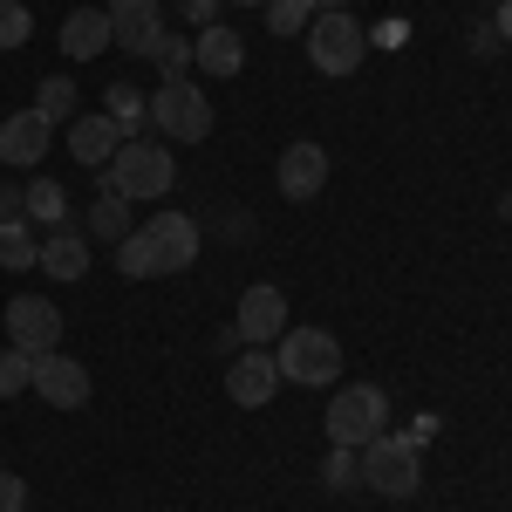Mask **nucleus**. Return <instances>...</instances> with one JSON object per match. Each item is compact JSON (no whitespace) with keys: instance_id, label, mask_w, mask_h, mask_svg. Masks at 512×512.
<instances>
[{"instance_id":"f257e3e1","label":"nucleus","mask_w":512,"mask_h":512,"mask_svg":"<svg viewBox=\"0 0 512 512\" xmlns=\"http://www.w3.org/2000/svg\"><path fill=\"white\" fill-rule=\"evenodd\" d=\"M192 260H198V219L192 212H158L151 226H130V239H117V274L123 280L185 274Z\"/></svg>"},{"instance_id":"f03ea898","label":"nucleus","mask_w":512,"mask_h":512,"mask_svg":"<svg viewBox=\"0 0 512 512\" xmlns=\"http://www.w3.org/2000/svg\"><path fill=\"white\" fill-rule=\"evenodd\" d=\"M178 185V164L164 151V137H123V151L103 164V192L130 198V205H144V198H164Z\"/></svg>"},{"instance_id":"7ed1b4c3","label":"nucleus","mask_w":512,"mask_h":512,"mask_svg":"<svg viewBox=\"0 0 512 512\" xmlns=\"http://www.w3.org/2000/svg\"><path fill=\"white\" fill-rule=\"evenodd\" d=\"M151 137H164V144H205L212 137V96L192 76H164L151 89Z\"/></svg>"},{"instance_id":"20e7f679","label":"nucleus","mask_w":512,"mask_h":512,"mask_svg":"<svg viewBox=\"0 0 512 512\" xmlns=\"http://www.w3.org/2000/svg\"><path fill=\"white\" fill-rule=\"evenodd\" d=\"M274 369H280V383L328 390V383L342 376V342H335L328 328H294V321H287V335L274 342Z\"/></svg>"},{"instance_id":"39448f33","label":"nucleus","mask_w":512,"mask_h":512,"mask_svg":"<svg viewBox=\"0 0 512 512\" xmlns=\"http://www.w3.org/2000/svg\"><path fill=\"white\" fill-rule=\"evenodd\" d=\"M362 485L376 492V499H417V485H424V451L410 444V437H369L362 451Z\"/></svg>"},{"instance_id":"423d86ee","label":"nucleus","mask_w":512,"mask_h":512,"mask_svg":"<svg viewBox=\"0 0 512 512\" xmlns=\"http://www.w3.org/2000/svg\"><path fill=\"white\" fill-rule=\"evenodd\" d=\"M383 424H390V396L376 390V383H342V390L328 396V444L362 451L369 437H383Z\"/></svg>"},{"instance_id":"0eeeda50","label":"nucleus","mask_w":512,"mask_h":512,"mask_svg":"<svg viewBox=\"0 0 512 512\" xmlns=\"http://www.w3.org/2000/svg\"><path fill=\"white\" fill-rule=\"evenodd\" d=\"M301 41H308V62H315L321 76H355L362 55H369V28L355 21L349 7H342V14H315Z\"/></svg>"},{"instance_id":"6e6552de","label":"nucleus","mask_w":512,"mask_h":512,"mask_svg":"<svg viewBox=\"0 0 512 512\" xmlns=\"http://www.w3.org/2000/svg\"><path fill=\"white\" fill-rule=\"evenodd\" d=\"M233 328L246 349H274L280 335H287V294H280L274 280H260V287H246L233 308Z\"/></svg>"},{"instance_id":"1a4fd4ad","label":"nucleus","mask_w":512,"mask_h":512,"mask_svg":"<svg viewBox=\"0 0 512 512\" xmlns=\"http://www.w3.org/2000/svg\"><path fill=\"white\" fill-rule=\"evenodd\" d=\"M0 315H7V342H14L21 355L62 349V315H55V301H41V294H14Z\"/></svg>"},{"instance_id":"9d476101","label":"nucleus","mask_w":512,"mask_h":512,"mask_svg":"<svg viewBox=\"0 0 512 512\" xmlns=\"http://www.w3.org/2000/svg\"><path fill=\"white\" fill-rule=\"evenodd\" d=\"M274 192L287 198V205H308V198H321L328 192V151L321 144H287L280 151V164H274Z\"/></svg>"},{"instance_id":"9b49d317","label":"nucleus","mask_w":512,"mask_h":512,"mask_svg":"<svg viewBox=\"0 0 512 512\" xmlns=\"http://www.w3.org/2000/svg\"><path fill=\"white\" fill-rule=\"evenodd\" d=\"M48 151H55V123L41 117L35 103H28V110H14V117H0V164L35 171Z\"/></svg>"},{"instance_id":"f8f14e48","label":"nucleus","mask_w":512,"mask_h":512,"mask_svg":"<svg viewBox=\"0 0 512 512\" xmlns=\"http://www.w3.org/2000/svg\"><path fill=\"white\" fill-rule=\"evenodd\" d=\"M28 390H35L48 410H82V403H89V369H82L76 355L48 349V355H35V383H28Z\"/></svg>"},{"instance_id":"ddd939ff","label":"nucleus","mask_w":512,"mask_h":512,"mask_svg":"<svg viewBox=\"0 0 512 512\" xmlns=\"http://www.w3.org/2000/svg\"><path fill=\"white\" fill-rule=\"evenodd\" d=\"M164 35H171V28H164V7H158V0H110V48L158 55Z\"/></svg>"},{"instance_id":"4468645a","label":"nucleus","mask_w":512,"mask_h":512,"mask_svg":"<svg viewBox=\"0 0 512 512\" xmlns=\"http://www.w3.org/2000/svg\"><path fill=\"white\" fill-rule=\"evenodd\" d=\"M280 390V369H274V349H239L226 362V396H233L239 410H267Z\"/></svg>"},{"instance_id":"2eb2a0df","label":"nucleus","mask_w":512,"mask_h":512,"mask_svg":"<svg viewBox=\"0 0 512 512\" xmlns=\"http://www.w3.org/2000/svg\"><path fill=\"white\" fill-rule=\"evenodd\" d=\"M192 69L198 76H239V69H246V41L233 35V28H219V21H212V28H198L192 35Z\"/></svg>"},{"instance_id":"dca6fc26","label":"nucleus","mask_w":512,"mask_h":512,"mask_svg":"<svg viewBox=\"0 0 512 512\" xmlns=\"http://www.w3.org/2000/svg\"><path fill=\"white\" fill-rule=\"evenodd\" d=\"M117 151H123L117 117H103V110H96V117H76V123H69V158H76V164L103 171V164L117 158Z\"/></svg>"},{"instance_id":"f3484780","label":"nucleus","mask_w":512,"mask_h":512,"mask_svg":"<svg viewBox=\"0 0 512 512\" xmlns=\"http://www.w3.org/2000/svg\"><path fill=\"white\" fill-rule=\"evenodd\" d=\"M48 280H82L89 274V233L76 226H55V233H41V260H35Z\"/></svg>"},{"instance_id":"a211bd4d","label":"nucleus","mask_w":512,"mask_h":512,"mask_svg":"<svg viewBox=\"0 0 512 512\" xmlns=\"http://www.w3.org/2000/svg\"><path fill=\"white\" fill-rule=\"evenodd\" d=\"M110 48V7H76L69 21H62V55L69 62H89V55H103Z\"/></svg>"},{"instance_id":"6ab92c4d","label":"nucleus","mask_w":512,"mask_h":512,"mask_svg":"<svg viewBox=\"0 0 512 512\" xmlns=\"http://www.w3.org/2000/svg\"><path fill=\"white\" fill-rule=\"evenodd\" d=\"M103 96H110V103H103V117H117L123 137H151V96H144V89H130V82H110Z\"/></svg>"},{"instance_id":"aec40b11","label":"nucleus","mask_w":512,"mask_h":512,"mask_svg":"<svg viewBox=\"0 0 512 512\" xmlns=\"http://www.w3.org/2000/svg\"><path fill=\"white\" fill-rule=\"evenodd\" d=\"M62 219H69V192H62L55 178H35V185H28V226H35V233H55Z\"/></svg>"},{"instance_id":"412c9836","label":"nucleus","mask_w":512,"mask_h":512,"mask_svg":"<svg viewBox=\"0 0 512 512\" xmlns=\"http://www.w3.org/2000/svg\"><path fill=\"white\" fill-rule=\"evenodd\" d=\"M82 233L89 239H130V198H117V192H103L96 205H89V219H82Z\"/></svg>"},{"instance_id":"4be33fe9","label":"nucleus","mask_w":512,"mask_h":512,"mask_svg":"<svg viewBox=\"0 0 512 512\" xmlns=\"http://www.w3.org/2000/svg\"><path fill=\"white\" fill-rule=\"evenodd\" d=\"M35 260H41V233L28 219L0 226V267H7V274H21V267H35Z\"/></svg>"},{"instance_id":"5701e85b","label":"nucleus","mask_w":512,"mask_h":512,"mask_svg":"<svg viewBox=\"0 0 512 512\" xmlns=\"http://www.w3.org/2000/svg\"><path fill=\"white\" fill-rule=\"evenodd\" d=\"M35 110H41L48 123H76V82H69V76H41Z\"/></svg>"},{"instance_id":"b1692460","label":"nucleus","mask_w":512,"mask_h":512,"mask_svg":"<svg viewBox=\"0 0 512 512\" xmlns=\"http://www.w3.org/2000/svg\"><path fill=\"white\" fill-rule=\"evenodd\" d=\"M321 485H328V492H355V485H362V458H355L349 444H328V458H321Z\"/></svg>"},{"instance_id":"393cba45","label":"nucleus","mask_w":512,"mask_h":512,"mask_svg":"<svg viewBox=\"0 0 512 512\" xmlns=\"http://www.w3.org/2000/svg\"><path fill=\"white\" fill-rule=\"evenodd\" d=\"M315 21V0H267V28L274 35H308Z\"/></svg>"},{"instance_id":"a878e982","label":"nucleus","mask_w":512,"mask_h":512,"mask_svg":"<svg viewBox=\"0 0 512 512\" xmlns=\"http://www.w3.org/2000/svg\"><path fill=\"white\" fill-rule=\"evenodd\" d=\"M28 383H35V355H21L14 342H7V349H0V403H7V396H21Z\"/></svg>"},{"instance_id":"bb28decb","label":"nucleus","mask_w":512,"mask_h":512,"mask_svg":"<svg viewBox=\"0 0 512 512\" xmlns=\"http://www.w3.org/2000/svg\"><path fill=\"white\" fill-rule=\"evenodd\" d=\"M28 35H35V14L21 0H0V48H28Z\"/></svg>"},{"instance_id":"cd10ccee","label":"nucleus","mask_w":512,"mask_h":512,"mask_svg":"<svg viewBox=\"0 0 512 512\" xmlns=\"http://www.w3.org/2000/svg\"><path fill=\"white\" fill-rule=\"evenodd\" d=\"M151 62H158L164 76H192V35H164Z\"/></svg>"},{"instance_id":"c85d7f7f","label":"nucleus","mask_w":512,"mask_h":512,"mask_svg":"<svg viewBox=\"0 0 512 512\" xmlns=\"http://www.w3.org/2000/svg\"><path fill=\"white\" fill-rule=\"evenodd\" d=\"M0 512H28V478L0 472Z\"/></svg>"},{"instance_id":"c756f323","label":"nucleus","mask_w":512,"mask_h":512,"mask_svg":"<svg viewBox=\"0 0 512 512\" xmlns=\"http://www.w3.org/2000/svg\"><path fill=\"white\" fill-rule=\"evenodd\" d=\"M14 219H28V192L0 185V226H14Z\"/></svg>"},{"instance_id":"7c9ffc66","label":"nucleus","mask_w":512,"mask_h":512,"mask_svg":"<svg viewBox=\"0 0 512 512\" xmlns=\"http://www.w3.org/2000/svg\"><path fill=\"white\" fill-rule=\"evenodd\" d=\"M185 21H192V28H212V21H219V0H185Z\"/></svg>"},{"instance_id":"2f4dec72","label":"nucleus","mask_w":512,"mask_h":512,"mask_svg":"<svg viewBox=\"0 0 512 512\" xmlns=\"http://www.w3.org/2000/svg\"><path fill=\"white\" fill-rule=\"evenodd\" d=\"M403 437H410V444L424 451V444H431V437H437V417H431V410H424V417H410V431H403Z\"/></svg>"},{"instance_id":"473e14b6","label":"nucleus","mask_w":512,"mask_h":512,"mask_svg":"<svg viewBox=\"0 0 512 512\" xmlns=\"http://www.w3.org/2000/svg\"><path fill=\"white\" fill-rule=\"evenodd\" d=\"M492 28H499V41L512 48V0H499V14H492Z\"/></svg>"},{"instance_id":"72a5a7b5","label":"nucleus","mask_w":512,"mask_h":512,"mask_svg":"<svg viewBox=\"0 0 512 512\" xmlns=\"http://www.w3.org/2000/svg\"><path fill=\"white\" fill-rule=\"evenodd\" d=\"M342 7H349V0H315V14H342Z\"/></svg>"},{"instance_id":"f704fd0d","label":"nucleus","mask_w":512,"mask_h":512,"mask_svg":"<svg viewBox=\"0 0 512 512\" xmlns=\"http://www.w3.org/2000/svg\"><path fill=\"white\" fill-rule=\"evenodd\" d=\"M499 219H512V192H506V198H499Z\"/></svg>"},{"instance_id":"c9c22d12","label":"nucleus","mask_w":512,"mask_h":512,"mask_svg":"<svg viewBox=\"0 0 512 512\" xmlns=\"http://www.w3.org/2000/svg\"><path fill=\"white\" fill-rule=\"evenodd\" d=\"M226 7H267V0H226Z\"/></svg>"}]
</instances>
